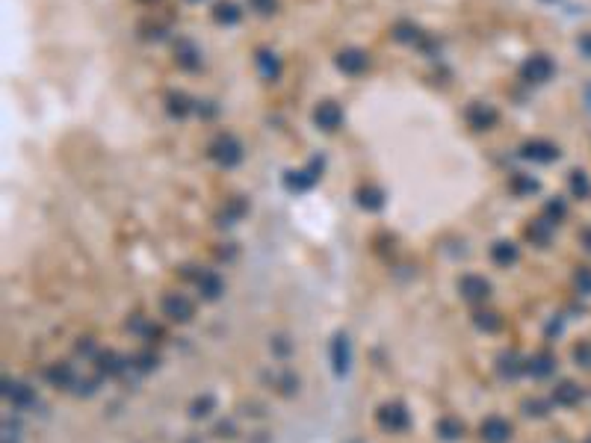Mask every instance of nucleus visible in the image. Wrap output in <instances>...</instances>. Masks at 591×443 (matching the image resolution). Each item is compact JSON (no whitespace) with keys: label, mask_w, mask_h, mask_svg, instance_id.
Returning <instances> with one entry per match:
<instances>
[{"label":"nucleus","mask_w":591,"mask_h":443,"mask_svg":"<svg viewBox=\"0 0 591 443\" xmlns=\"http://www.w3.org/2000/svg\"><path fill=\"white\" fill-rule=\"evenodd\" d=\"M544 216H550V219H562V216H565V204H562V201H547Z\"/></svg>","instance_id":"e433bc0d"},{"label":"nucleus","mask_w":591,"mask_h":443,"mask_svg":"<svg viewBox=\"0 0 591 443\" xmlns=\"http://www.w3.org/2000/svg\"><path fill=\"white\" fill-rule=\"evenodd\" d=\"M287 337H275V349H278V354H287L290 352V343H284Z\"/></svg>","instance_id":"a19ab883"},{"label":"nucleus","mask_w":591,"mask_h":443,"mask_svg":"<svg viewBox=\"0 0 591 443\" xmlns=\"http://www.w3.org/2000/svg\"><path fill=\"white\" fill-rule=\"evenodd\" d=\"M3 396H6V402L15 408V411H33V408L39 405V396L36 390H33L30 384L24 381H3Z\"/></svg>","instance_id":"39448f33"},{"label":"nucleus","mask_w":591,"mask_h":443,"mask_svg":"<svg viewBox=\"0 0 591 443\" xmlns=\"http://www.w3.org/2000/svg\"><path fill=\"white\" fill-rule=\"evenodd\" d=\"M393 39L402 42V44H414V42L423 39V33L417 24H411V21H399V24L393 27Z\"/></svg>","instance_id":"bb28decb"},{"label":"nucleus","mask_w":591,"mask_h":443,"mask_svg":"<svg viewBox=\"0 0 591 443\" xmlns=\"http://www.w3.org/2000/svg\"><path fill=\"white\" fill-rule=\"evenodd\" d=\"M509 186H511L514 195H532V192H538V181L529 177V174H514Z\"/></svg>","instance_id":"c85d7f7f"},{"label":"nucleus","mask_w":591,"mask_h":443,"mask_svg":"<svg viewBox=\"0 0 591 443\" xmlns=\"http://www.w3.org/2000/svg\"><path fill=\"white\" fill-rule=\"evenodd\" d=\"M98 381H101V379H78V384H74L71 393H78V396H92V393L98 390Z\"/></svg>","instance_id":"72a5a7b5"},{"label":"nucleus","mask_w":591,"mask_h":443,"mask_svg":"<svg viewBox=\"0 0 591 443\" xmlns=\"http://www.w3.org/2000/svg\"><path fill=\"white\" fill-rule=\"evenodd\" d=\"M518 257H520V251H518V246H514L511 239H497L494 246H491V260H494V266H500V269L514 266Z\"/></svg>","instance_id":"aec40b11"},{"label":"nucleus","mask_w":591,"mask_h":443,"mask_svg":"<svg viewBox=\"0 0 591 443\" xmlns=\"http://www.w3.org/2000/svg\"><path fill=\"white\" fill-rule=\"evenodd\" d=\"M579 387L576 384H571V381H565V384H559L553 390V399H556V405H574V402H579Z\"/></svg>","instance_id":"cd10ccee"},{"label":"nucleus","mask_w":591,"mask_h":443,"mask_svg":"<svg viewBox=\"0 0 591 443\" xmlns=\"http://www.w3.org/2000/svg\"><path fill=\"white\" fill-rule=\"evenodd\" d=\"M248 6H251V12H257V15H275V9H278V0H248Z\"/></svg>","instance_id":"473e14b6"},{"label":"nucleus","mask_w":591,"mask_h":443,"mask_svg":"<svg viewBox=\"0 0 591 443\" xmlns=\"http://www.w3.org/2000/svg\"><path fill=\"white\" fill-rule=\"evenodd\" d=\"M255 62H257V71H260V77H264V80L275 83L278 77H281V60H278L275 51L260 48V51L255 53Z\"/></svg>","instance_id":"a211bd4d"},{"label":"nucleus","mask_w":591,"mask_h":443,"mask_svg":"<svg viewBox=\"0 0 591 443\" xmlns=\"http://www.w3.org/2000/svg\"><path fill=\"white\" fill-rule=\"evenodd\" d=\"M213 408H216V399H213V396H199V399H195V402L190 405V417H192V419L210 417Z\"/></svg>","instance_id":"c756f323"},{"label":"nucleus","mask_w":591,"mask_h":443,"mask_svg":"<svg viewBox=\"0 0 591 443\" xmlns=\"http://www.w3.org/2000/svg\"><path fill=\"white\" fill-rule=\"evenodd\" d=\"M494 367H497L500 379H518V375L527 372V361H520L514 352H500Z\"/></svg>","instance_id":"6ab92c4d"},{"label":"nucleus","mask_w":591,"mask_h":443,"mask_svg":"<svg viewBox=\"0 0 591 443\" xmlns=\"http://www.w3.org/2000/svg\"><path fill=\"white\" fill-rule=\"evenodd\" d=\"M78 354H83V358H92V361H95L101 352L95 349V343H92V340H83V343H78Z\"/></svg>","instance_id":"4c0bfd02"},{"label":"nucleus","mask_w":591,"mask_h":443,"mask_svg":"<svg viewBox=\"0 0 591 443\" xmlns=\"http://www.w3.org/2000/svg\"><path fill=\"white\" fill-rule=\"evenodd\" d=\"M190 3H201V0H190Z\"/></svg>","instance_id":"79ce46f5"},{"label":"nucleus","mask_w":591,"mask_h":443,"mask_svg":"<svg viewBox=\"0 0 591 443\" xmlns=\"http://www.w3.org/2000/svg\"><path fill=\"white\" fill-rule=\"evenodd\" d=\"M435 431L441 435L444 440H462L464 437V423L458 417H441L437 419V426H435Z\"/></svg>","instance_id":"393cba45"},{"label":"nucleus","mask_w":591,"mask_h":443,"mask_svg":"<svg viewBox=\"0 0 591 443\" xmlns=\"http://www.w3.org/2000/svg\"><path fill=\"white\" fill-rule=\"evenodd\" d=\"M207 154H210V160L216 165H222V169H234V165L243 163V142L231 133H219V136L210 139V145H207Z\"/></svg>","instance_id":"f257e3e1"},{"label":"nucleus","mask_w":591,"mask_h":443,"mask_svg":"<svg viewBox=\"0 0 591 443\" xmlns=\"http://www.w3.org/2000/svg\"><path fill=\"white\" fill-rule=\"evenodd\" d=\"M520 408H523V414H527V417H544L547 414V405L538 402V399H527Z\"/></svg>","instance_id":"f704fd0d"},{"label":"nucleus","mask_w":591,"mask_h":443,"mask_svg":"<svg viewBox=\"0 0 591 443\" xmlns=\"http://www.w3.org/2000/svg\"><path fill=\"white\" fill-rule=\"evenodd\" d=\"M187 278H192V281H195V290H199V296H201V298H207V302H216V298L225 293L222 278H219L216 272H210V269L187 272Z\"/></svg>","instance_id":"6e6552de"},{"label":"nucleus","mask_w":591,"mask_h":443,"mask_svg":"<svg viewBox=\"0 0 591 443\" xmlns=\"http://www.w3.org/2000/svg\"><path fill=\"white\" fill-rule=\"evenodd\" d=\"M588 443H591V440H588Z\"/></svg>","instance_id":"37998d69"},{"label":"nucleus","mask_w":591,"mask_h":443,"mask_svg":"<svg viewBox=\"0 0 591 443\" xmlns=\"http://www.w3.org/2000/svg\"><path fill=\"white\" fill-rule=\"evenodd\" d=\"M322 169H325V160L322 157H311L304 169H293L284 174V186H287L290 192H308L311 186H316V181L322 177Z\"/></svg>","instance_id":"f03ea898"},{"label":"nucleus","mask_w":591,"mask_h":443,"mask_svg":"<svg viewBox=\"0 0 591 443\" xmlns=\"http://www.w3.org/2000/svg\"><path fill=\"white\" fill-rule=\"evenodd\" d=\"M458 293H462V298L470 305H482L491 296V281L482 278V275H464V278L458 281Z\"/></svg>","instance_id":"0eeeda50"},{"label":"nucleus","mask_w":591,"mask_h":443,"mask_svg":"<svg viewBox=\"0 0 591 443\" xmlns=\"http://www.w3.org/2000/svg\"><path fill=\"white\" fill-rule=\"evenodd\" d=\"M349 363H352V343H349L346 334H337L331 340V370H334V375H346Z\"/></svg>","instance_id":"dca6fc26"},{"label":"nucleus","mask_w":591,"mask_h":443,"mask_svg":"<svg viewBox=\"0 0 591 443\" xmlns=\"http://www.w3.org/2000/svg\"><path fill=\"white\" fill-rule=\"evenodd\" d=\"M473 325L479 331H485V334H497V331L502 328V319H500V314H494V310H476Z\"/></svg>","instance_id":"a878e982"},{"label":"nucleus","mask_w":591,"mask_h":443,"mask_svg":"<svg viewBox=\"0 0 591 443\" xmlns=\"http://www.w3.org/2000/svg\"><path fill=\"white\" fill-rule=\"evenodd\" d=\"M464 118H467V125L473 127V130H491L497 125V109L491 107V104H482V101H476V104H470L464 109Z\"/></svg>","instance_id":"ddd939ff"},{"label":"nucleus","mask_w":591,"mask_h":443,"mask_svg":"<svg viewBox=\"0 0 591 443\" xmlns=\"http://www.w3.org/2000/svg\"><path fill=\"white\" fill-rule=\"evenodd\" d=\"M95 370H98V379H118V375H125L130 367V358L118 352H101L95 358Z\"/></svg>","instance_id":"423d86ee"},{"label":"nucleus","mask_w":591,"mask_h":443,"mask_svg":"<svg viewBox=\"0 0 591 443\" xmlns=\"http://www.w3.org/2000/svg\"><path fill=\"white\" fill-rule=\"evenodd\" d=\"M78 379H80L78 370H74L71 363H65V361L48 363V367H45V381H48L51 387H57V390H74Z\"/></svg>","instance_id":"9d476101"},{"label":"nucleus","mask_w":591,"mask_h":443,"mask_svg":"<svg viewBox=\"0 0 591 443\" xmlns=\"http://www.w3.org/2000/svg\"><path fill=\"white\" fill-rule=\"evenodd\" d=\"M313 125L325 130V133H334L337 127L343 125V109L340 104H334V101H322V104H316L313 109Z\"/></svg>","instance_id":"f8f14e48"},{"label":"nucleus","mask_w":591,"mask_h":443,"mask_svg":"<svg viewBox=\"0 0 591 443\" xmlns=\"http://www.w3.org/2000/svg\"><path fill=\"white\" fill-rule=\"evenodd\" d=\"M243 213H246V201H239V198H237V201H231V204L225 207V213H222V225H234V222H237L239 216H243Z\"/></svg>","instance_id":"2f4dec72"},{"label":"nucleus","mask_w":591,"mask_h":443,"mask_svg":"<svg viewBox=\"0 0 591 443\" xmlns=\"http://www.w3.org/2000/svg\"><path fill=\"white\" fill-rule=\"evenodd\" d=\"M376 423H379V428L390 431V435H399V431L411 426V414L402 402H385L376 411Z\"/></svg>","instance_id":"20e7f679"},{"label":"nucleus","mask_w":591,"mask_h":443,"mask_svg":"<svg viewBox=\"0 0 591 443\" xmlns=\"http://www.w3.org/2000/svg\"><path fill=\"white\" fill-rule=\"evenodd\" d=\"M334 65L340 69L343 74H361V71H367V65H370V57H367V51H361V48H346L337 53V60Z\"/></svg>","instance_id":"2eb2a0df"},{"label":"nucleus","mask_w":591,"mask_h":443,"mask_svg":"<svg viewBox=\"0 0 591 443\" xmlns=\"http://www.w3.org/2000/svg\"><path fill=\"white\" fill-rule=\"evenodd\" d=\"M355 198H358V207L367 210V213H379V210L385 207V201H388L385 190H379V186H361Z\"/></svg>","instance_id":"412c9836"},{"label":"nucleus","mask_w":591,"mask_h":443,"mask_svg":"<svg viewBox=\"0 0 591 443\" xmlns=\"http://www.w3.org/2000/svg\"><path fill=\"white\" fill-rule=\"evenodd\" d=\"M576 287H579V293H591V272L588 269L576 272Z\"/></svg>","instance_id":"58836bf2"},{"label":"nucleus","mask_w":591,"mask_h":443,"mask_svg":"<svg viewBox=\"0 0 591 443\" xmlns=\"http://www.w3.org/2000/svg\"><path fill=\"white\" fill-rule=\"evenodd\" d=\"M556 370V361L550 358L547 352H538V354H532V358L527 361V372L532 375V379H547Z\"/></svg>","instance_id":"b1692460"},{"label":"nucleus","mask_w":591,"mask_h":443,"mask_svg":"<svg viewBox=\"0 0 591 443\" xmlns=\"http://www.w3.org/2000/svg\"><path fill=\"white\" fill-rule=\"evenodd\" d=\"M239 18H243V9H239L237 3H231V0H219V3L213 6V21H216V24L234 27Z\"/></svg>","instance_id":"5701e85b"},{"label":"nucleus","mask_w":591,"mask_h":443,"mask_svg":"<svg viewBox=\"0 0 591 443\" xmlns=\"http://www.w3.org/2000/svg\"><path fill=\"white\" fill-rule=\"evenodd\" d=\"M174 62H178L183 71H199L201 69V51H199V44L190 42V39H178V42H174Z\"/></svg>","instance_id":"4468645a"},{"label":"nucleus","mask_w":591,"mask_h":443,"mask_svg":"<svg viewBox=\"0 0 591 443\" xmlns=\"http://www.w3.org/2000/svg\"><path fill=\"white\" fill-rule=\"evenodd\" d=\"M520 157L532 160V163H553L556 157H559V148L550 145V142H544V139H532V142H523Z\"/></svg>","instance_id":"f3484780"},{"label":"nucleus","mask_w":591,"mask_h":443,"mask_svg":"<svg viewBox=\"0 0 591 443\" xmlns=\"http://www.w3.org/2000/svg\"><path fill=\"white\" fill-rule=\"evenodd\" d=\"M571 190H574V192H579V195H585V192H588V181L583 177V172H574V177H571Z\"/></svg>","instance_id":"c9c22d12"},{"label":"nucleus","mask_w":591,"mask_h":443,"mask_svg":"<svg viewBox=\"0 0 591 443\" xmlns=\"http://www.w3.org/2000/svg\"><path fill=\"white\" fill-rule=\"evenodd\" d=\"M130 367L139 370V372H151V370L157 367V354L154 352H139V354L130 358Z\"/></svg>","instance_id":"7c9ffc66"},{"label":"nucleus","mask_w":591,"mask_h":443,"mask_svg":"<svg viewBox=\"0 0 591 443\" xmlns=\"http://www.w3.org/2000/svg\"><path fill=\"white\" fill-rule=\"evenodd\" d=\"M479 437L485 443H509L511 440V423L500 414H491L482 419V426H479Z\"/></svg>","instance_id":"1a4fd4ad"},{"label":"nucleus","mask_w":591,"mask_h":443,"mask_svg":"<svg viewBox=\"0 0 591 443\" xmlns=\"http://www.w3.org/2000/svg\"><path fill=\"white\" fill-rule=\"evenodd\" d=\"M574 358H576L579 363H585V367H591V346H579V349L574 352Z\"/></svg>","instance_id":"ea45409f"},{"label":"nucleus","mask_w":591,"mask_h":443,"mask_svg":"<svg viewBox=\"0 0 591 443\" xmlns=\"http://www.w3.org/2000/svg\"><path fill=\"white\" fill-rule=\"evenodd\" d=\"M553 62L550 57H544V53H535V57H529L527 62L520 65V77L527 83H547L553 77Z\"/></svg>","instance_id":"9b49d317"},{"label":"nucleus","mask_w":591,"mask_h":443,"mask_svg":"<svg viewBox=\"0 0 591 443\" xmlns=\"http://www.w3.org/2000/svg\"><path fill=\"white\" fill-rule=\"evenodd\" d=\"M192 109H195V101L190 95H183V92H169L166 95V113L172 118H187Z\"/></svg>","instance_id":"4be33fe9"},{"label":"nucleus","mask_w":591,"mask_h":443,"mask_svg":"<svg viewBox=\"0 0 591 443\" xmlns=\"http://www.w3.org/2000/svg\"><path fill=\"white\" fill-rule=\"evenodd\" d=\"M160 314L169 319V323H190V319L195 316V305H192V298L187 293H166L160 298Z\"/></svg>","instance_id":"7ed1b4c3"}]
</instances>
